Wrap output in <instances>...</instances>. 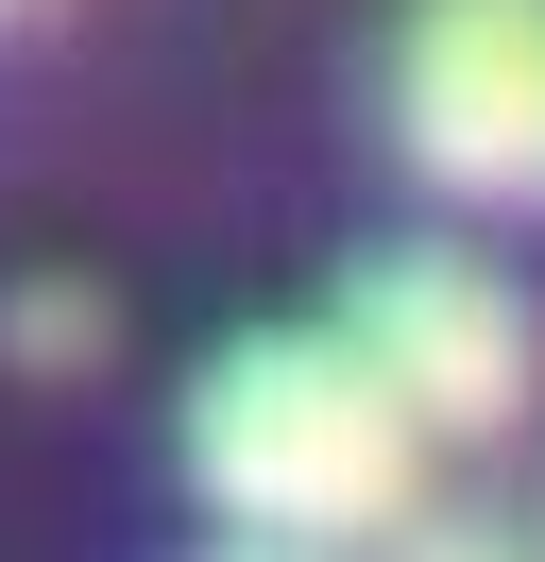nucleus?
<instances>
[{
    "label": "nucleus",
    "instance_id": "obj_1",
    "mask_svg": "<svg viewBox=\"0 0 545 562\" xmlns=\"http://www.w3.org/2000/svg\"><path fill=\"white\" fill-rule=\"evenodd\" d=\"M188 494L256 546H375V528L426 512V426L392 409L341 324H272V341H222L188 392Z\"/></svg>",
    "mask_w": 545,
    "mask_h": 562
},
{
    "label": "nucleus",
    "instance_id": "obj_4",
    "mask_svg": "<svg viewBox=\"0 0 545 562\" xmlns=\"http://www.w3.org/2000/svg\"><path fill=\"white\" fill-rule=\"evenodd\" d=\"M392 562H545L529 528H494V512H409V528H375Z\"/></svg>",
    "mask_w": 545,
    "mask_h": 562
},
{
    "label": "nucleus",
    "instance_id": "obj_2",
    "mask_svg": "<svg viewBox=\"0 0 545 562\" xmlns=\"http://www.w3.org/2000/svg\"><path fill=\"white\" fill-rule=\"evenodd\" d=\"M341 341L392 375V409L426 443H511L545 409V307L494 273L477 239H392L341 273Z\"/></svg>",
    "mask_w": 545,
    "mask_h": 562
},
{
    "label": "nucleus",
    "instance_id": "obj_5",
    "mask_svg": "<svg viewBox=\"0 0 545 562\" xmlns=\"http://www.w3.org/2000/svg\"><path fill=\"white\" fill-rule=\"evenodd\" d=\"M204 562H341V546H256V528H238V546H204Z\"/></svg>",
    "mask_w": 545,
    "mask_h": 562
},
{
    "label": "nucleus",
    "instance_id": "obj_3",
    "mask_svg": "<svg viewBox=\"0 0 545 562\" xmlns=\"http://www.w3.org/2000/svg\"><path fill=\"white\" fill-rule=\"evenodd\" d=\"M392 154L443 205H545V0H409Z\"/></svg>",
    "mask_w": 545,
    "mask_h": 562
}]
</instances>
